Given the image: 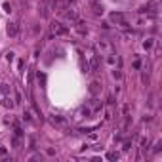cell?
Masks as SVG:
<instances>
[{
    "mask_svg": "<svg viewBox=\"0 0 162 162\" xmlns=\"http://www.w3.org/2000/svg\"><path fill=\"white\" fill-rule=\"evenodd\" d=\"M111 21L116 23V25H120V27H130L128 21H126V15L120 14V12H113V14H111Z\"/></svg>",
    "mask_w": 162,
    "mask_h": 162,
    "instance_id": "6da1fadb",
    "label": "cell"
},
{
    "mask_svg": "<svg viewBox=\"0 0 162 162\" xmlns=\"http://www.w3.org/2000/svg\"><path fill=\"white\" fill-rule=\"evenodd\" d=\"M51 32H54L56 36H65V34L69 32V29L65 27V25L57 23V21H54V23H51Z\"/></svg>",
    "mask_w": 162,
    "mask_h": 162,
    "instance_id": "7a4b0ae2",
    "label": "cell"
},
{
    "mask_svg": "<svg viewBox=\"0 0 162 162\" xmlns=\"http://www.w3.org/2000/svg\"><path fill=\"white\" fill-rule=\"evenodd\" d=\"M90 71H92V73H99V57L97 56H92L90 57Z\"/></svg>",
    "mask_w": 162,
    "mask_h": 162,
    "instance_id": "3957f363",
    "label": "cell"
},
{
    "mask_svg": "<svg viewBox=\"0 0 162 162\" xmlns=\"http://www.w3.org/2000/svg\"><path fill=\"white\" fill-rule=\"evenodd\" d=\"M6 32H8V36H17V23H8V27H6Z\"/></svg>",
    "mask_w": 162,
    "mask_h": 162,
    "instance_id": "277c9868",
    "label": "cell"
},
{
    "mask_svg": "<svg viewBox=\"0 0 162 162\" xmlns=\"http://www.w3.org/2000/svg\"><path fill=\"white\" fill-rule=\"evenodd\" d=\"M92 12L95 15H101L103 12H105V10H103V4H99V2H95V0H93L92 2Z\"/></svg>",
    "mask_w": 162,
    "mask_h": 162,
    "instance_id": "5b68a950",
    "label": "cell"
},
{
    "mask_svg": "<svg viewBox=\"0 0 162 162\" xmlns=\"http://www.w3.org/2000/svg\"><path fill=\"white\" fill-rule=\"evenodd\" d=\"M101 101H99V99H92V103H90V109H92V111L93 113H95V111H101Z\"/></svg>",
    "mask_w": 162,
    "mask_h": 162,
    "instance_id": "8992f818",
    "label": "cell"
},
{
    "mask_svg": "<svg viewBox=\"0 0 162 162\" xmlns=\"http://www.w3.org/2000/svg\"><path fill=\"white\" fill-rule=\"evenodd\" d=\"M51 120H54V124H65V118L61 115H54V116H51Z\"/></svg>",
    "mask_w": 162,
    "mask_h": 162,
    "instance_id": "52a82bcc",
    "label": "cell"
},
{
    "mask_svg": "<svg viewBox=\"0 0 162 162\" xmlns=\"http://www.w3.org/2000/svg\"><path fill=\"white\" fill-rule=\"evenodd\" d=\"M99 48H101V50H105V51H111V50H113V46L109 44V42H105V40L99 42Z\"/></svg>",
    "mask_w": 162,
    "mask_h": 162,
    "instance_id": "ba28073f",
    "label": "cell"
},
{
    "mask_svg": "<svg viewBox=\"0 0 162 162\" xmlns=\"http://www.w3.org/2000/svg\"><path fill=\"white\" fill-rule=\"evenodd\" d=\"M153 46H154V40H153V38H147V40L143 42V48H145V50H151Z\"/></svg>",
    "mask_w": 162,
    "mask_h": 162,
    "instance_id": "9c48e42d",
    "label": "cell"
},
{
    "mask_svg": "<svg viewBox=\"0 0 162 162\" xmlns=\"http://www.w3.org/2000/svg\"><path fill=\"white\" fill-rule=\"evenodd\" d=\"M65 15H67V19H69V21H78V17H76V14H74L73 10H71V12H67Z\"/></svg>",
    "mask_w": 162,
    "mask_h": 162,
    "instance_id": "30bf717a",
    "label": "cell"
},
{
    "mask_svg": "<svg viewBox=\"0 0 162 162\" xmlns=\"http://www.w3.org/2000/svg\"><path fill=\"white\" fill-rule=\"evenodd\" d=\"M90 92H92L93 95H95V93L99 92V84H97V82H92V86H90Z\"/></svg>",
    "mask_w": 162,
    "mask_h": 162,
    "instance_id": "8fae6325",
    "label": "cell"
},
{
    "mask_svg": "<svg viewBox=\"0 0 162 162\" xmlns=\"http://www.w3.org/2000/svg\"><path fill=\"white\" fill-rule=\"evenodd\" d=\"M23 118H25V120H27V122H32V116H31V111H25V113H23Z\"/></svg>",
    "mask_w": 162,
    "mask_h": 162,
    "instance_id": "7c38bea8",
    "label": "cell"
},
{
    "mask_svg": "<svg viewBox=\"0 0 162 162\" xmlns=\"http://www.w3.org/2000/svg\"><path fill=\"white\" fill-rule=\"evenodd\" d=\"M107 158H109V160H116V158H118V153H107Z\"/></svg>",
    "mask_w": 162,
    "mask_h": 162,
    "instance_id": "4fadbf2b",
    "label": "cell"
},
{
    "mask_svg": "<svg viewBox=\"0 0 162 162\" xmlns=\"http://www.w3.org/2000/svg\"><path fill=\"white\" fill-rule=\"evenodd\" d=\"M2 93H4V95L10 93V86H8V84H2Z\"/></svg>",
    "mask_w": 162,
    "mask_h": 162,
    "instance_id": "5bb4252c",
    "label": "cell"
},
{
    "mask_svg": "<svg viewBox=\"0 0 162 162\" xmlns=\"http://www.w3.org/2000/svg\"><path fill=\"white\" fill-rule=\"evenodd\" d=\"M113 76H115V78L118 80V78H122V73H120V71H116V69H115V71H113Z\"/></svg>",
    "mask_w": 162,
    "mask_h": 162,
    "instance_id": "9a60e30c",
    "label": "cell"
},
{
    "mask_svg": "<svg viewBox=\"0 0 162 162\" xmlns=\"http://www.w3.org/2000/svg\"><path fill=\"white\" fill-rule=\"evenodd\" d=\"M107 63H109V65H115V63H116L115 56H109V57H107Z\"/></svg>",
    "mask_w": 162,
    "mask_h": 162,
    "instance_id": "2e32d148",
    "label": "cell"
},
{
    "mask_svg": "<svg viewBox=\"0 0 162 162\" xmlns=\"http://www.w3.org/2000/svg\"><path fill=\"white\" fill-rule=\"evenodd\" d=\"M14 105V103H12V99H10V97H6L4 99V107H12Z\"/></svg>",
    "mask_w": 162,
    "mask_h": 162,
    "instance_id": "e0dca14e",
    "label": "cell"
},
{
    "mask_svg": "<svg viewBox=\"0 0 162 162\" xmlns=\"http://www.w3.org/2000/svg\"><path fill=\"white\" fill-rule=\"evenodd\" d=\"M6 59L12 63V61H14V54H12V51H10V54H6Z\"/></svg>",
    "mask_w": 162,
    "mask_h": 162,
    "instance_id": "ac0fdd59",
    "label": "cell"
},
{
    "mask_svg": "<svg viewBox=\"0 0 162 162\" xmlns=\"http://www.w3.org/2000/svg\"><path fill=\"white\" fill-rule=\"evenodd\" d=\"M4 12H8V14H10V12H12V6H10L8 2H6V4H4Z\"/></svg>",
    "mask_w": 162,
    "mask_h": 162,
    "instance_id": "d6986e66",
    "label": "cell"
},
{
    "mask_svg": "<svg viewBox=\"0 0 162 162\" xmlns=\"http://www.w3.org/2000/svg\"><path fill=\"white\" fill-rule=\"evenodd\" d=\"M134 67H135V69H139V67H141V61L135 59V61H134Z\"/></svg>",
    "mask_w": 162,
    "mask_h": 162,
    "instance_id": "ffe728a7",
    "label": "cell"
},
{
    "mask_svg": "<svg viewBox=\"0 0 162 162\" xmlns=\"http://www.w3.org/2000/svg\"><path fill=\"white\" fill-rule=\"evenodd\" d=\"M130 145H132V143H130V141H126V143H124V147H122V149H124V151H128V149H130Z\"/></svg>",
    "mask_w": 162,
    "mask_h": 162,
    "instance_id": "44dd1931",
    "label": "cell"
}]
</instances>
